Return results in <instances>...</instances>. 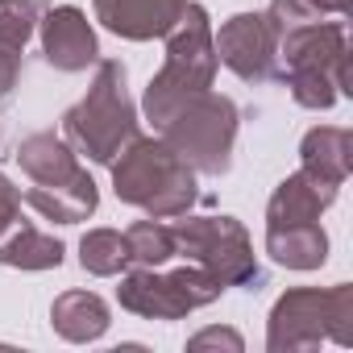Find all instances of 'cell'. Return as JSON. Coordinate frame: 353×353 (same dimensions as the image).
Here are the masks:
<instances>
[{
    "label": "cell",
    "instance_id": "cell-14",
    "mask_svg": "<svg viewBox=\"0 0 353 353\" xmlns=\"http://www.w3.org/2000/svg\"><path fill=\"white\" fill-rule=\"evenodd\" d=\"M50 324L63 341L88 345V341H100L112 320H108V303L96 291H63L50 307Z\"/></svg>",
    "mask_w": 353,
    "mask_h": 353
},
{
    "label": "cell",
    "instance_id": "cell-11",
    "mask_svg": "<svg viewBox=\"0 0 353 353\" xmlns=\"http://www.w3.org/2000/svg\"><path fill=\"white\" fill-rule=\"evenodd\" d=\"M30 208H38L46 221H59V225H79L96 212L100 196H96V183H92V174L79 166L71 179L63 183H34L26 196H21Z\"/></svg>",
    "mask_w": 353,
    "mask_h": 353
},
{
    "label": "cell",
    "instance_id": "cell-5",
    "mask_svg": "<svg viewBox=\"0 0 353 353\" xmlns=\"http://www.w3.org/2000/svg\"><path fill=\"white\" fill-rule=\"evenodd\" d=\"M162 141L179 154L192 170L225 174L233 166V141H237V104L216 92L192 96L162 129Z\"/></svg>",
    "mask_w": 353,
    "mask_h": 353
},
{
    "label": "cell",
    "instance_id": "cell-13",
    "mask_svg": "<svg viewBox=\"0 0 353 353\" xmlns=\"http://www.w3.org/2000/svg\"><path fill=\"white\" fill-rule=\"evenodd\" d=\"M266 254L287 270H316L328 258V237H324L320 221L266 225Z\"/></svg>",
    "mask_w": 353,
    "mask_h": 353
},
{
    "label": "cell",
    "instance_id": "cell-9",
    "mask_svg": "<svg viewBox=\"0 0 353 353\" xmlns=\"http://www.w3.org/2000/svg\"><path fill=\"white\" fill-rule=\"evenodd\" d=\"M38 26H42V54H46V63L54 71H88L100 59L96 30L88 26V13L83 9L59 5Z\"/></svg>",
    "mask_w": 353,
    "mask_h": 353
},
{
    "label": "cell",
    "instance_id": "cell-21",
    "mask_svg": "<svg viewBox=\"0 0 353 353\" xmlns=\"http://www.w3.org/2000/svg\"><path fill=\"white\" fill-rule=\"evenodd\" d=\"M266 17H270V26H274V34H279V38H283L287 30H295V26L320 21V13H316V9L307 5V0H270Z\"/></svg>",
    "mask_w": 353,
    "mask_h": 353
},
{
    "label": "cell",
    "instance_id": "cell-12",
    "mask_svg": "<svg viewBox=\"0 0 353 353\" xmlns=\"http://www.w3.org/2000/svg\"><path fill=\"white\" fill-rule=\"evenodd\" d=\"M336 200V183L312 179L307 170H295L274 188L266 204V225H299V221H320V212Z\"/></svg>",
    "mask_w": 353,
    "mask_h": 353
},
{
    "label": "cell",
    "instance_id": "cell-25",
    "mask_svg": "<svg viewBox=\"0 0 353 353\" xmlns=\"http://www.w3.org/2000/svg\"><path fill=\"white\" fill-rule=\"evenodd\" d=\"M307 5H312L316 13H341V9H345V0H307Z\"/></svg>",
    "mask_w": 353,
    "mask_h": 353
},
{
    "label": "cell",
    "instance_id": "cell-24",
    "mask_svg": "<svg viewBox=\"0 0 353 353\" xmlns=\"http://www.w3.org/2000/svg\"><path fill=\"white\" fill-rule=\"evenodd\" d=\"M17 79H21V50L0 42V100L17 88Z\"/></svg>",
    "mask_w": 353,
    "mask_h": 353
},
{
    "label": "cell",
    "instance_id": "cell-15",
    "mask_svg": "<svg viewBox=\"0 0 353 353\" xmlns=\"http://www.w3.org/2000/svg\"><path fill=\"white\" fill-rule=\"evenodd\" d=\"M299 158H303V170L312 179H324V183L341 188L349 179V166H353V137H349V129L320 125L303 137Z\"/></svg>",
    "mask_w": 353,
    "mask_h": 353
},
{
    "label": "cell",
    "instance_id": "cell-3",
    "mask_svg": "<svg viewBox=\"0 0 353 353\" xmlns=\"http://www.w3.org/2000/svg\"><path fill=\"white\" fill-rule=\"evenodd\" d=\"M63 133L67 145H75L92 162H117V154L137 137V112L125 92V67L117 59H104L96 67L88 96L63 117Z\"/></svg>",
    "mask_w": 353,
    "mask_h": 353
},
{
    "label": "cell",
    "instance_id": "cell-20",
    "mask_svg": "<svg viewBox=\"0 0 353 353\" xmlns=\"http://www.w3.org/2000/svg\"><path fill=\"white\" fill-rule=\"evenodd\" d=\"M38 13H42V0H0V42L26 50V42L38 30Z\"/></svg>",
    "mask_w": 353,
    "mask_h": 353
},
{
    "label": "cell",
    "instance_id": "cell-22",
    "mask_svg": "<svg viewBox=\"0 0 353 353\" xmlns=\"http://www.w3.org/2000/svg\"><path fill=\"white\" fill-rule=\"evenodd\" d=\"M17 221H21V192L5 179V174H0V237L13 233Z\"/></svg>",
    "mask_w": 353,
    "mask_h": 353
},
{
    "label": "cell",
    "instance_id": "cell-23",
    "mask_svg": "<svg viewBox=\"0 0 353 353\" xmlns=\"http://www.w3.org/2000/svg\"><path fill=\"white\" fill-rule=\"evenodd\" d=\"M188 349H233V353H241V332H233V328H204V332H196L188 341Z\"/></svg>",
    "mask_w": 353,
    "mask_h": 353
},
{
    "label": "cell",
    "instance_id": "cell-7",
    "mask_svg": "<svg viewBox=\"0 0 353 353\" xmlns=\"http://www.w3.org/2000/svg\"><path fill=\"white\" fill-rule=\"evenodd\" d=\"M174 254H183L188 262L212 270L225 287L258 283L262 270L254 262V245L241 221L233 216H188L174 225Z\"/></svg>",
    "mask_w": 353,
    "mask_h": 353
},
{
    "label": "cell",
    "instance_id": "cell-17",
    "mask_svg": "<svg viewBox=\"0 0 353 353\" xmlns=\"http://www.w3.org/2000/svg\"><path fill=\"white\" fill-rule=\"evenodd\" d=\"M0 266H17V270H54L63 266V241L46 237L34 225H17L13 233L0 237Z\"/></svg>",
    "mask_w": 353,
    "mask_h": 353
},
{
    "label": "cell",
    "instance_id": "cell-4",
    "mask_svg": "<svg viewBox=\"0 0 353 353\" xmlns=\"http://www.w3.org/2000/svg\"><path fill=\"white\" fill-rule=\"evenodd\" d=\"M320 341H336L349 345L353 341V287H303V291H287L274 312H270V332L266 345L274 353H291V349H316Z\"/></svg>",
    "mask_w": 353,
    "mask_h": 353
},
{
    "label": "cell",
    "instance_id": "cell-10",
    "mask_svg": "<svg viewBox=\"0 0 353 353\" xmlns=\"http://www.w3.org/2000/svg\"><path fill=\"white\" fill-rule=\"evenodd\" d=\"M188 5L192 0H96V17L117 38L150 42V38H166Z\"/></svg>",
    "mask_w": 353,
    "mask_h": 353
},
{
    "label": "cell",
    "instance_id": "cell-1",
    "mask_svg": "<svg viewBox=\"0 0 353 353\" xmlns=\"http://www.w3.org/2000/svg\"><path fill=\"white\" fill-rule=\"evenodd\" d=\"M112 192L154 221L188 216L196 204V170L162 137H133L121 150V162H112Z\"/></svg>",
    "mask_w": 353,
    "mask_h": 353
},
{
    "label": "cell",
    "instance_id": "cell-16",
    "mask_svg": "<svg viewBox=\"0 0 353 353\" xmlns=\"http://www.w3.org/2000/svg\"><path fill=\"white\" fill-rule=\"evenodd\" d=\"M17 162H21V170L34 183H63V179H71V174L79 170L67 137H54V133H30L17 145Z\"/></svg>",
    "mask_w": 353,
    "mask_h": 353
},
{
    "label": "cell",
    "instance_id": "cell-6",
    "mask_svg": "<svg viewBox=\"0 0 353 353\" xmlns=\"http://www.w3.org/2000/svg\"><path fill=\"white\" fill-rule=\"evenodd\" d=\"M221 291H225V283L212 270L192 262V266L170 270V274H158L154 266H141V270L121 279L117 299H121L125 312L145 316V320H183L188 312L208 307L212 299H221Z\"/></svg>",
    "mask_w": 353,
    "mask_h": 353
},
{
    "label": "cell",
    "instance_id": "cell-2",
    "mask_svg": "<svg viewBox=\"0 0 353 353\" xmlns=\"http://www.w3.org/2000/svg\"><path fill=\"white\" fill-rule=\"evenodd\" d=\"M216 50H212V21L204 5H188L183 17L174 21V30L166 34V63L162 71L150 79L145 88V117L154 121V129H162L174 112H179L192 96L212 88L216 75Z\"/></svg>",
    "mask_w": 353,
    "mask_h": 353
},
{
    "label": "cell",
    "instance_id": "cell-19",
    "mask_svg": "<svg viewBox=\"0 0 353 353\" xmlns=\"http://www.w3.org/2000/svg\"><path fill=\"white\" fill-rule=\"evenodd\" d=\"M125 241H129V258L137 262V266H166L170 258H174V229L170 225H162V221H137V225H129L125 229Z\"/></svg>",
    "mask_w": 353,
    "mask_h": 353
},
{
    "label": "cell",
    "instance_id": "cell-18",
    "mask_svg": "<svg viewBox=\"0 0 353 353\" xmlns=\"http://www.w3.org/2000/svg\"><path fill=\"white\" fill-rule=\"evenodd\" d=\"M129 241L125 233L117 229H92L83 241H79V266L96 279H112V274H125L129 270Z\"/></svg>",
    "mask_w": 353,
    "mask_h": 353
},
{
    "label": "cell",
    "instance_id": "cell-8",
    "mask_svg": "<svg viewBox=\"0 0 353 353\" xmlns=\"http://www.w3.org/2000/svg\"><path fill=\"white\" fill-rule=\"evenodd\" d=\"M212 50H216V63H225L237 79L262 83L274 75L279 34L266 13H237L212 34Z\"/></svg>",
    "mask_w": 353,
    "mask_h": 353
}]
</instances>
